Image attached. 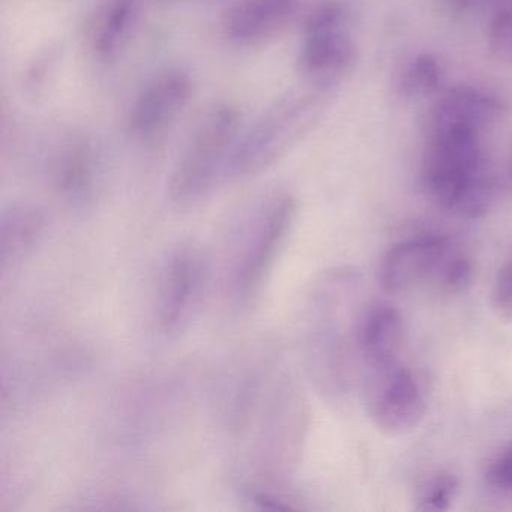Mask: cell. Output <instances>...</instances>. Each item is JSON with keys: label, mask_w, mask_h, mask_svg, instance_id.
Listing matches in <instances>:
<instances>
[{"label": "cell", "mask_w": 512, "mask_h": 512, "mask_svg": "<svg viewBox=\"0 0 512 512\" xmlns=\"http://www.w3.org/2000/svg\"><path fill=\"white\" fill-rule=\"evenodd\" d=\"M367 409L380 431L398 436L421 424L427 403L412 371L395 362L373 368L367 388Z\"/></svg>", "instance_id": "8992f818"}, {"label": "cell", "mask_w": 512, "mask_h": 512, "mask_svg": "<svg viewBox=\"0 0 512 512\" xmlns=\"http://www.w3.org/2000/svg\"><path fill=\"white\" fill-rule=\"evenodd\" d=\"M478 133L464 127L433 130L422 175L431 196L448 211L452 212L466 188L485 173Z\"/></svg>", "instance_id": "277c9868"}, {"label": "cell", "mask_w": 512, "mask_h": 512, "mask_svg": "<svg viewBox=\"0 0 512 512\" xmlns=\"http://www.w3.org/2000/svg\"><path fill=\"white\" fill-rule=\"evenodd\" d=\"M440 290L448 295H458L466 292L475 280V266L472 260L464 254L449 253L440 262L434 274Z\"/></svg>", "instance_id": "e0dca14e"}, {"label": "cell", "mask_w": 512, "mask_h": 512, "mask_svg": "<svg viewBox=\"0 0 512 512\" xmlns=\"http://www.w3.org/2000/svg\"><path fill=\"white\" fill-rule=\"evenodd\" d=\"M344 25L346 11L334 2L317 8L305 23L299 71L317 88L334 85L355 61V44Z\"/></svg>", "instance_id": "5b68a950"}, {"label": "cell", "mask_w": 512, "mask_h": 512, "mask_svg": "<svg viewBox=\"0 0 512 512\" xmlns=\"http://www.w3.org/2000/svg\"><path fill=\"white\" fill-rule=\"evenodd\" d=\"M239 128L241 113L230 104H217L202 116L170 178L173 202L193 205L226 179Z\"/></svg>", "instance_id": "6da1fadb"}, {"label": "cell", "mask_w": 512, "mask_h": 512, "mask_svg": "<svg viewBox=\"0 0 512 512\" xmlns=\"http://www.w3.org/2000/svg\"><path fill=\"white\" fill-rule=\"evenodd\" d=\"M299 0H238L224 20V34L238 46H254L277 35L298 10Z\"/></svg>", "instance_id": "30bf717a"}, {"label": "cell", "mask_w": 512, "mask_h": 512, "mask_svg": "<svg viewBox=\"0 0 512 512\" xmlns=\"http://www.w3.org/2000/svg\"><path fill=\"white\" fill-rule=\"evenodd\" d=\"M193 80L181 68L158 73L142 89L131 107L128 127L137 139H154L163 133L190 103Z\"/></svg>", "instance_id": "ba28073f"}, {"label": "cell", "mask_w": 512, "mask_h": 512, "mask_svg": "<svg viewBox=\"0 0 512 512\" xmlns=\"http://www.w3.org/2000/svg\"><path fill=\"white\" fill-rule=\"evenodd\" d=\"M500 112L499 101L472 88H455L437 101L433 110V130L464 127L479 131Z\"/></svg>", "instance_id": "7c38bea8"}, {"label": "cell", "mask_w": 512, "mask_h": 512, "mask_svg": "<svg viewBox=\"0 0 512 512\" xmlns=\"http://www.w3.org/2000/svg\"><path fill=\"white\" fill-rule=\"evenodd\" d=\"M404 344L403 316L388 302H374L358 328V346L371 368L395 364Z\"/></svg>", "instance_id": "8fae6325"}, {"label": "cell", "mask_w": 512, "mask_h": 512, "mask_svg": "<svg viewBox=\"0 0 512 512\" xmlns=\"http://www.w3.org/2000/svg\"><path fill=\"white\" fill-rule=\"evenodd\" d=\"M488 41L497 58L512 62V4L494 17Z\"/></svg>", "instance_id": "ffe728a7"}, {"label": "cell", "mask_w": 512, "mask_h": 512, "mask_svg": "<svg viewBox=\"0 0 512 512\" xmlns=\"http://www.w3.org/2000/svg\"><path fill=\"white\" fill-rule=\"evenodd\" d=\"M451 250V242L440 235H424L398 242L383 257L379 281L388 295L412 292L434 277L440 262Z\"/></svg>", "instance_id": "9c48e42d"}, {"label": "cell", "mask_w": 512, "mask_h": 512, "mask_svg": "<svg viewBox=\"0 0 512 512\" xmlns=\"http://www.w3.org/2000/svg\"><path fill=\"white\" fill-rule=\"evenodd\" d=\"M94 181L95 163L92 149L86 143L71 146L56 170L59 191L70 202L83 205L91 199Z\"/></svg>", "instance_id": "9a60e30c"}, {"label": "cell", "mask_w": 512, "mask_h": 512, "mask_svg": "<svg viewBox=\"0 0 512 512\" xmlns=\"http://www.w3.org/2000/svg\"><path fill=\"white\" fill-rule=\"evenodd\" d=\"M206 263L193 245L176 248L163 269L158 319L164 334H181L193 319L202 301L206 284Z\"/></svg>", "instance_id": "52a82bcc"}, {"label": "cell", "mask_w": 512, "mask_h": 512, "mask_svg": "<svg viewBox=\"0 0 512 512\" xmlns=\"http://www.w3.org/2000/svg\"><path fill=\"white\" fill-rule=\"evenodd\" d=\"M440 70L431 55H421L412 62L403 80L404 92L410 97L430 95L439 85Z\"/></svg>", "instance_id": "ac0fdd59"}, {"label": "cell", "mask_w": 512, "mask_h": 512, "mask_svg": "<svg viewBox=\"0 0 512 512\" xmlns=\"http://www.w3.org/2000/svg\"><path fill=\"white\" fill-rule=\"evenodd\" d=\"M488 485L500 490H512V443L497 455L485 472Z\"/></svg>", "instance_id": "44dd1931"}, {"label": "cell", "mask_w": 512, "mask_h": 512, "mask_svg": "<svg viewBox=\"0 0 512 512\" xmlns=\"http://www.w3.org/2000/svg\"><path fill=\"white\" fill-rule=\"evenodd\" d=\"M460 493V479L452 472H439L419 485L415 509L422 512H440L451 509Z\"/></svg>", "instance_id": "2e32d148"}, {"label": "cell", "mask_w": 512, "mask_h": 512, "mask_svg": "<svg viewBox=\"0 0 512 512\" xmlns=\"http://www.w3.org/2000/svg\"><path fill=\"white\" fill-rule=\"evenodd\" d=\"M491 308L497 319L512 322V259L497 272L491 292Z\"/></svg>", "instance_id": "d6986e66"}, {"label": "cell", "mask_w": 512, "mask_h": 512, "mask_svg": "<svg viewBox=\"0 0 512 512\" xmlns=\"http://www.w3.org/2000/svg\"><path fill=\"white\" fill-rule=\"evenodd\" d=\"M316 109L313 95L290 94L278 100L239 134L226 179L248 178L272 166L310 127Z\"/></svg>", "instance_id": "7a4b0ae2"}, {"label": "cell", "mask_w": 512, "mask_h": 512, "mask_svg": "<svg viewBox=\"0 0 512 512\" xmlns=\"http://www.w3.org/2000/svg\"><path fill=\"white\" fill-rule=\"evenodd\" d=\"M44 217L32 206H13L2 217V263L20 259L43 235Z\"/></svg>", "instance_id": "5bb4252c"}, {"label": "cell", "mask_w": 512, "mask_h": 512, "mask_svg": "<svg viewBox=\"0 0 512 512\" xmlns=\"http://www.w3.org/2000/svg\"><path fill=\"white\" fill-rule=\"evenodd\" d=\"M295 214V199L280 193L266 200L254 215L233 271V292L239 301L247 304L262 289L289 235Z\"/></svg>", "instance_id": "3957f363"}, {"label": "cell", "mask_w": 512, "mask_h": 512, "mask_svg": "<svg viewBox=\"0 0 512 512\" xmlns=\"http://www.w3.org/2000/svg\"><path fill=\"white\" fill-rule=\"evenodd\" d=\"M139 4V0H107L92 34V46L98 58L110 61L124 49L136 25Z\"/></svg>", "instance_id": "4fadbf2b"}]
</instances>
